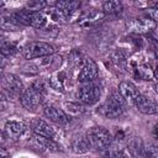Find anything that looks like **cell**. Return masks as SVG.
<instances>
[{
  "instance_id": "cell-9",
  "label": "cell",
  "mask_w": 158,
  "mask_h": 158,
  "mask_svg": "<svg viewBox=\"0 0 158 158\" xmlns=\"http://www.w3.org/2000/svg\"><path fill=\"white\" fill-rule=\"evenodd\" d=\"M133 105L136 106V109L144 114V115H153L158 112V104L156 102L154 99H152L151 96L139 94V96L136 99V101L133 102Z\"/></svg>"
},
{
  "instance_id": "cell-7",
  "label": "cell",
  "mask_w": 158,
  "mask_h": 158,
  "mask_svg": "<svg viewBox=\"0 0 158 158\" xmlns=\"http://www.w3.org/2000/svg\"><path fill=\"white\" fill-rule=\"evenodd\" d=\"M157 26L156 20L151 17H141V19H132L126 23V27L128 31L138 35V33H146L152 30H154Z\"/></svg>"
},
{
  "instance_id": "cell-12",
  "label": "cell",
  "mask_w": 158,
  "mask_h": 158,
  "mask_svg": "<svg viewBox=\"0 0 158 158\" xmlns=\"http://www.w3.org/2000/svg\"><path fill=\"white\" fill-rule=\"evenodd\" d=\"M126 148L133 157H146V146L141 137L132 136L126 141Z\"/></svg>"
},
{
  "instance_id": "cell-11",
  "label": "cell",
  "mask_w": 158,
  "mask_h": 158,
  "mask_svg": "<svg viewBox=\"0 0 158 158\" xmlns=\"http://www.w3.org/2000/svg\"><path fill=\"white\" fill-rule=\"evenodd\" d=\"M117 90L120 91V94L123 96V99L128 104H133L136 101V99L139 96V91H138L137 86L133 83L127 81V80L121 81L118 84V89Z\"/></svg>"
},
{
  "instance_id": "cell-20",
  "label": "cell",
  "mask_w": 158,
  "mask_h": 158,
  "mask_svg": "<svg viewBox=\"0 0 158 158\" xmlns=\"http://www.w3.org/2000/svg\"><path fill=\"white\" fill-rule=\"evenodd\" d=\"M111 62L118 68V69H125L126 68V64H127V60L123 56V53L121 51H115L112 54H111Z\"/></svg>"
},
{
  "instance_id": "cell-27",
  "label": "cell",
  "mask_w": 158,
  "mask_h": 158,
  "mask_svg": "<svg viewBox=\"0 0 158 158\" xmlns=\"http://www.w3.org/2000/svg\"><path fill=\"white\" fill-rule=\"evenodd\" d=\"M146 157H158V143L146 146Z\"/></svg>"
},
{
  "instance_id": "cell-19",
  "label": "cell",
  "mask_w": 158,
  "mask_h": 158,
  "mask_svg": "<svg viewBox=\"0 0 158 158\" xmlns=\"http://www.w3.org/2000/svg\"><path fill=\"white\" fill-rule=\"evenodd\" d=\"M72 148H73V152L74 153H78V154H83V153H86L91 146L86 138V136H79L77 137L73 142H72Z\"/></svg>"
},
{
  "instance_id": "cell-16",
  "label": "cell",
  "mask_w": 158,
  "mask_h": 158,
  "mask_svg": "<svg viewBox=\"0 0 158 158\" xmlns=\"http://www.w3.org/2000/svg\"><path fill=\"white\" fill-rule=\"evenodd\" d=\"M5 132L9 137H19L26 131V125L20 121H6L5 122Z\"/></svg>"
},
{
  "instance_id": "cell-26",
  "label": "cell",
  "mask_w": 158,
  "mask_h": 158,
  "mask_svg": "<svg viewBox=\"0 0 158 158\" xmlns=\"http://www.w3.org/2000/svg\"><path fill=\"white\" fill-rule=\"evenodd\" d=\"M49 85L53 88V89H56V90H60V91H63V81L62 80H59V77H58V74H54L51 79H49Z\"/></svg>"
},
{
  "instance_id": "cell-22",
  "label": "cell",
  "mask_w": 158,
  "mask_h": 158,
  "mask_svg": "<svg viewBox=\"0 0 158 158\" xmlns=\"http://www.w3.org/2000/svg\"><path fill=\"white\" fill-rule=\"evenodd\" d=\"M17 52V46L12 42H2V46H1V53L4 57H10L12 54H15Z\"/></svg>"
},
{
  "instance_id": "cell-14",
  "label": "cell",
  "mask_w": 158,
  "mask_h": 158,
  "mask_svg": "<svg viewBox=\"0 0 158 158\" xmlns=\"http://www.w3.org/2000/svg\"><path fill=\"white\" fill-rule=\"evenodd\" d=\"M80 5H81L80 0H57L56 1V6L59 10H62L68 17L74 12H77Z\"/></svg>"
},
{
  "instance_id": "cell-18",
  "label": "cell",
  "mask_w": 158,
  "mask_h": 158,
  "mask_svg": "<svg viewBox=\"0 0 158 158\" xmlns=\"http://www.w3.org/2000/svg\"><path fill=\"white\" fill-rule=\"evenodd\" d=\"M122 11L121 0H105L102 2V12L105 15H117Z\"/></svg>"
},
{
  "instance_id": "cell-10",
  "label": "cell",
  "mask_w": 158,
  "mask_h": 158,
  "mask_svg": "<svg viewBox=\"0 0 158 158\" xmlns=\"http://www.w3.org/2000/svg\"><path fill=\"white\" fill-rule=\"evenodd\" d=\"M43 114L47 118H49L51 121L59 123V125H67L70 121V116H68L63 110L52 106V105H47L43 109Z\"/></svg>"
},
{
  "instance_id": "cell-15",
  "label": "cell",
  "mask_w": 158,
  "mask_h": 158,
  "mask_svg": "<svg viewBox=\"0 0 158 158\" xmlns=\"http://www.w3.org/2000/svg\"><path fill=\"white\" fill-rule=\"evenodd\" d=\"M104 15H105V14H104L102 11H90V12L85 14V15L80 19L79 23H80L81 26H84V27L95 26V25H98V23H100V22L102 21Z\"/></svg>"
},
{
  "instance_id": "cell-13",
  "label": "cell",
  "mask_w": 158,
  "mask_h": 158,
  "mask_svg": "<svg viewBox=\"0 0 158 158\" xmlns=\"http://www.w3.org/2000/svg\"><path fill=\"white\" fill-rule=\"evenodd\" d=\"M32 130L35 133H38V135H42V136H47V137H51V138H54L57 137V131L53 126H51L49 123H47L44 120H41V118H37L33 121L32 123Z\"/></svg>"
},
{
  "instance_id": "cell-21",
  "label": "cell",
  "mask_w": 158,
  "mask_h": 158,
  "mask_svg": "<svg viewBox=\"0 0 158 158\" xmlns=\"http://www.w3.org/2000/svg\"><path fill=\"white\" fill-rule=\"evenodd\" d=\"M46 14H47L53 21H57V22H64V20L68 19V16H67L62 10H59L57 6H54L53 9L47 10Z\"/></svg>"
},
{
  "instance_id": "cell-28",
  "label": "cell",
  "mask_w": 158,
  "mask_h": 158,
  "mask_svg": "<svg viewBox=\"0 0 158 158\" xmlns=\"http://www.w3.org/2000/svg\"><path fill=\"white\" fill-rule=\"evenodd\" d=\"M152 70H153V78L158 80V62L156 63V65H154V69H152Z\"/></svg>"
},
{
  "instance_id": "cell-3",
  "label": "cell",
  "mask_w": 158,
  "mask_h": 158,
  "mask_svg": "<svg viewBox=\"0 0 158 158\" xmlns=\"http://www.w3.org/2000/svg\"><path fill=\"white\" fill-rule=\"evenodd\" d=\"M43 96H44V86L41 81H36L33 83L32 86H30L22 93V95L20 96V102L26 110L33 111L42 102Z\"/></svg>"
},
{
  "instance_id": "cell-2",
  "label": "cell",
  "mask_w": 158,
  "mask_h": 158,
  "mask_svg": "<svg viewBox=\"0 0 158 158\" xmlns=\"http://www.w3.org/2000/svg\"><path fill=\"white\" fill-rule=\"evenodd\" d=\"M86 138L91 146V148L96 151H106L111 143L114 142V138L109 130H106L102 126H94L86 132Z\"/></svg>"
},
{
  "instance_id": "cell-6",
  "label": "cell",
  "mask_w": 158,
  "mask_h": 158,
  "mask_svg": "<svg viewBox=\"0 0 158 158\" xmlns=\"http://www.w3.org/2000/svg\"><path fill=\"white\" fill-rule=\"evenodd\" d=\"M2 90L9 99H17L25 91L22 81L19 79V77L10 73L2 77Z\"/></svg>"
},
{
  "instance_id": "cell-24",
  "label": "cell",
  "mask_w": 158,
  "mask_h": 158,
  "mask_svg": "<svg viewBox=\"0 0 158 158\" xmlns=\"http://www.w3.org/2000/svg\"><path fill=\"white\" fill-rule=\"evenodd\" d=\"M47 6V0H31L27 4V9L32 11H40Z\"/></svg>"
},
{
  "instance_id": "cell-1",
  "label": "cell",
  "mask_w": 158,
  "mask_h": 158,
  "mask_svg": "<svg viewBox=\"0 0 158 158\" xmlns=\"http://www.w3.org/2000/svg\"><path fill=\"white\" fill-rule=\"evenodd\" d=\"M127 101L120 94L118 90L111 91L107 100L99 107V112L107 118H117L126 111Z\"/></svg>"
},
{
  "instance_id": "cell-29",
  "label": "cell",
  "mask_w": 158,
  "mask_h": 158,
  "mask_svg": "<svg viewBox=\"0 0 158 158\" xmlns=\"http://www.w3.org/2000/svg\"><path fill=\"white\" fill-rule=\"evenodd\" d=\"M152 133H153V136H154V137H157V138H158V122H157V123H156V126L153 127Z\"/></svg>"
},
{
  "instance_id": "cell-17",
  "label": "cell",
  "mask_w": 158,
  "mask_h": 158,
  "mask_svg": "<svg viewBox=\"0 0 158 158\" xmlns=\"http://www.w3.org/2000/svg\"><path fill=\"white\" fill-rule=\"evenodd\" d=\"M35 139H36V142L40 146H42L43 148L48 149L49 152H58L59 151V146L54 141V138H51V137H47V136H42V135H38V133H35Z\"/></svg>"
},
{
  "instance_id": "cell-31",
  "label": "cell",
  "mask_w": 158,
  "mask_h": 158,
  "mask_svg": "<svg viewBox=\"0 0 158 158\" xmlns=\"http://www.w3.org/2000/svg\"><path fill=\"white\" fill-rule=\"evenodd\" d=\"M154 89H156V91H157V93H158V83H157V84H156V86H154Z\"/></svg>"
},
{
  "instance_id": "cell-30",
  "label": "cell",
  "mask_w": 158,
  "mask_h": 158,
  "mask_svg": "<svg viewBox=\"0 0 158 158\" xmlns=\"http://www.w3.org/2000/svg\"><path fill=\"white\" fill-rule=\"evenodd\" d=\"M153 9H154V10H157V11H158V2H157V4H154V6H153Z\"/></svg>"
},
{
  "instance_id": "cell-8",
  "label": "cell",
  "mask_w": 158,
  "mask_h": 158,
  "mask_svg": "<svg viewBox=\"0 0 158 158\" xmlns=\"http://www.w3.org/2000/svg\"><path fill=\"white\" fill-rule=\"evenodd\" d=\"M99 75V69L98 64L93 58H85L81 69L78 74V81L84 84V83H90L94 81Z\"/></svg>"
},
{
  "instance_id": "cell-4",
  "label": "cell",
  "mask_w": 158,
  "mask_h": 158,
  "mask_svg": "<svg viewBox=\"0 0 158 158\" xmlns=\"http://www.w3.org/2000/svg\"><path fill=\"white\" fill-rule=\"evenodd\" d=\"M54 52H56L54 47L51 43L43 42V41L30 42L22 48V56L25 59H35V58L47 57V56L53 54Z\"/></svg>"
},
{
  "instance_id": "cell-23",
  "label": "cell",
  "mask_w": 158,
  "mask_h": 158,
  "mask_svg": "<svg viewBox=\"0 0 158 158\" xmlns=\"http://www.w3.org/2000/svg\"><path fill=\"white\" fill-rule=\"evenodd\" d=\"M136 70H137V77H139L141 79H143V80H152V78H153V70L151 72L149 70V67L141 65Z\"/></svg>"
},
{
  "instance_id": "cell-5",
  "label": "cell",
  "mask_w": 158,
  "mask_h": 158,
  "mask_svg": "<svg viewBox=\"0 0 158 158\" xmlns=\"http://www.w3.org/2000/svg\"><path fill=\"white\" fill-rule=\"evenodd\" d=\"M100 95H101V88L94 81L84 83L77 91V99L85 105H93L98 102Z\"/></svg>"
},
{
  "instance_id": "cell-25",
  "label": "cell",
  "mask_w": 158,
  "mask_h": 158,
  "mask_svg": "<svg viewBox=\"0 0 158 158\" xmlns=\"http://www.w3.org/2000/svg\"><path fill=\"white\" fill-rule=\"evenodd\" d=\"M84 60H85V59H84ZM84 60H83L81 53L78 52V51H73V52L69 54V62H70L73 65H78V64H80V63H84Z\"/></svg>"
}]
</instances>
